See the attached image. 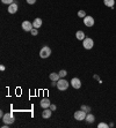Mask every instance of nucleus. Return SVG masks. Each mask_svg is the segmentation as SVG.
Here are the masks:
<instances>
[{
    "label": "nucleus",
    "mask_w": 116,
    "mask_h": 128,
    "mask_svg": "<svg viewBox=\"0 0 116 128\" xmlns=\"http://www.w3.org/2000/svg\"><path fill=\"white\" fill-rule=\"evenodd\" d=\"M68 86H70V83H68L66 80H64V78H59V81L57 82V88H58V90L59 91H64V90H66L68 88Z\"/></svg>",
    "instance_id": "2"
},
{
    "label": "nucleus",
    "mask_w": 116,
    "mask_h": 128,
    "mask_svg": "<svg viewBox=\"0 0 116 128\" xmlns=\"http://www.w3.org/2000/svg\"><path fill=\"white\" fill-rule=\"evenodd\" d=\"M98 127H99V128H108V127H109V125L104 124V122H100V124L98 125Z\"/></svg>",
    "instance_id": "20"
},
{
    "label": "nucleus",
    "mask_w": 116,
    "mask_h": 128,
    "mask_svg": "<svg viewBox=\"0 0 116 128\" xmlns=\"http://www.w3.org/2000/svg\"><path fill=\"white\" fill-rule=\"evenodd\" d=\"M86 116L87 113L85 112V111H83L80 108V111H77V112H74V119L78 120V121H83V120L86 119Z\"/></svg>",
    "instance_id": "5"
},
{
    "label": "nucleus",
    "mask_w": 116,
    "mask_h": 128,
    "mask_svg": "<svg viewBox=\"0 0 116 128\" xmlns=\"http://www.w3.org/2000/svg\"><path fill=\"white\" fill-rule=\"evenodd\" d=\"M50 108H51V110H52V111H56L57 106H56V105H55V104H51V105H50Z\"/></svg>",
    "instance_id": "23"
},
{
    "label": "nucleus",
    "mask_w": 116,
    "mask_h": 128,
    "mask_svg": "<svg viewBox=\"0 0 116 128\" xmlns=\"http://www.w3.org/2000/svg\"><path fill=\"white\" fill-rule=\"evenodd\" d=\"M30 32H31V35H33V36H36L37 34H38V31H37V29H36V28H34V29L31 30Z\"/></svg>",
    "instance_id": "22"
},
{
    "label": "nucleus",
    "mask_w": 116,
    "mask_h": 128,
    "mask_svg": "<svg viewBox=\"0 0 116 128\" xmlns=\"http://www.w3.org/2000/svg\"><path fill=\"white\" fill-rule=\"evenodd\" d=\"M81 110L85 111L86 113H89V112H91V107H89L88 105H81Z\"/></svg>",
    "instance_id": "17"
},
{
    "label": "nucleus",
    "mask_w": 116,
    "mask_h": 128,
    "mask_svg": "<svg viewBox=\"0 0 116 128\" xmlns=\"http://www.w3.org/2000/svg\"><path fill=\"white\" fill-rule=\"evenodd\" d=\"M51 114H52V110H51L50 107H48V108H44V111L42 112V116L44 118V119H49L51 116Z\"/></svg>",
    "instance_id": "11"
},
{
    "label": "nucleus",
    "mask_w": 116,
    "mask_h": 128,
    "mask_svg": "<svg viewBox=\"0 0 116 128\" xmlns=\"http://www.w3.org/2000/svg\"><path fill=\"white\" fill-rule=\"evenodd\" d=\"M27 2L29 4V5H34V4L36 2V0H27Z\"/></svg>",
    "instance_id": "24"
},
{
    "label": "nucleus",
    "mask_w": 116,
    "mask_h": 128,
    "mask_svg": "<svg viewBox=\"0 0 116 128\" xmlns=\"http://www.w3.org/2000/svg\"><path fill=\"white\" fill-rule=\"evenodd\" d=\"M78 16H79V18H85V16H86V13H85V10H79V12H78Z\"/></svg>",
    "instance_id": "18"
},
{
    "label": "nucleus",
    "mask_w": 116,
    "mask_h": 128,
    "mask_svg": "<svg viewBox=\"0 0 116 128\" xmlns=\"http://www.w3.org/2000/svg\"><path fill=\"white\" fill-rule=\"evenodd\" d=\"M103 4L109 8H114V5H115V0H103Z\"/></svg>",
    "instance_id": "15"
},
{
    "label": "nucleus",
    "mask_w": 116,
    "mask_h": 128,
    "mask_svg": "<svg viewBox=\"0 0 116 128\" xmlns=\"http://www.w3.org/2000/svg\"><path fill=\"white\" fill-rule=\"evenodd\" d=\"M18 12V4L16 2H13L11 5H8V13L9 14H15Z\"/></svg>",
    "instance_id": "9"
},
{
    "label": "nucleus",
    "mask_w": 116,
    "mask_h": 128,
    "mask_svg": "<svg viewBox=\"0 0 116 128\" xmlns=\"http://www.w3.org/2000/svg\"><path fill=\"white\" fill-rule=\"evenodd\" d=\"M33 26H34V28H40L42 26V18H35L34 20V22H33Z\"/></svg>",
    "instance_id": "14"
},
{
    "label": "nucleus",
    "mask_w": 116,
    "mask_h": 128,
    "mask_svg": "<svg viewBox=\"0 0 116 128\" xmlns=\"http://www.w3.org/2000/svg\"><path fill=\"white\" fill-rule=\"evenodd\" d=\"M3 119V121L5 122V124H7V125H12L13 122H14V116H13V113L11 112V113H6L4 114V116L1 118Z\"/></svg>",
    "instance_id": "4"
},
{
    "label": "nucleus",
    "mask_w": 116,
    "mask_h": 128,
    "mask_svg": "<svg viewBox=\"0 0 116 128\" xmlns=\"http://www.w3.org/2000/svg\"><path fill=\"white\" fill-rule=\"evenodd\" d=\"M84 24L88 28L93 27V26H94V18H93L92 16H87L86 15V16L84 18Z\"/></svg>",
    "instance_id": "7"
},
{
    "label": "nucleus",
    "mask_w": 116,
    "mask_h": 128,
    "mask_svg": "<svg viewBox=\"0 0 116 128\" xmlns=\"http://www.w3.org/2000/svg\"><path fill=\"white\" fill-rule=\"evenodd\" d=\"M1 2L5 4V5H11V4L14 2V0H1Z\"/></svg>",
    "instance_id": "21"
},
{
    "label": "nucleus",
    "mask_w": 116,
    "mask_h": 128,
    "mask_svg": "<svg viewBox=\"0 0 116 128\" xmlns=\"http://www.w3.org/2000/svg\"><path fill=\"white\" fill-rule=\"evenodd\" d=\"M75 37H77V39H79V40H84V39L86 38V36H85L84 31H81V30L77 31V34H75Z\"/></svg>",
    "instance_id": "13"
},
{
    "label": "nucleus",
    "mask_w": 116,
    "mask_h": 128,
    "mask_svg": "<svg viewBox=\"0 0 116 128\" xmlns=\"http://www.w3.org/2000/svg\"><path fill=\"white\" fill-rule=\"evenodd\" d=\"M86 120L87 122H89V124H93V122L95 121V116H93V114H91V113H87V116H86Z\"/></svg>",
    "instance_id": "16"
},
{
    "label": "nucleus",
    "mask_w": 116,
    "mask_h": 128,
    "mask_svg": "<svg viewBox=\"0 0 116 128\" xmlns=\"http://www.w3.org/2000/svg\"><path fill=\"white\" fill-rule=\"evenodd\" d=\"M83 46L86 50H92L93 46H94V40H93L91 37H86V38L83 40Z\"/></svg>",
    "instance_id": "3"
},
{
    "label": "nucleus",
    "mask_w": 116,
    "mask_h": 128,
    "mask_svg": "<svg viewBox=\"0 0 116 128\" xmlns=\"http://www.w3.org/2000/svg\"><path fill=\"white\" fill-rule=\"evenodd\" d=\"M40 105H41L42 108H48V107H50L51 103H50V99L48 98H43L41 100V103H40Z\"/></svg>",
    "instance_id": "10"
},
{
    "label": "nucleus",
    "mask_w": 116,
    "mask_h": 128,
    "mask_svg": "<svg viewBox=\"0 0 116 128\" xmlns=\"http://www.w3.org/2000/svg\"><path fill=\"white\" fill-rule=\"evenodd\" d=\"M59 75H60V78H65L66 75H67V72H66L65 69H62V70L59 72Z\"/></svg>",
    "instance_id": "19"
},
{
    "label": "nucleus",
    "mask_w": 116,
    "mask_h": 128,
    "mask_svg": "<svg viewBox=\"0 0 116 128\" xmlns=\"http://www.w3.org/2000/svg\"><path fill=\"white\" fill-rule=\"evenodd\" d=\"M22 29H23L24 31H27V32H30V31L34 29V26H33V23L29 21H23L22 22Z\"/></svg>",
    "instance_id": "6"
},
{
    "label": "nucleus",
    "mask_w": 116,
    "mask_h": 128,
    "mask_svg": "<svg viewBox=\"0 0 116 128\" xmlns=\"http://www.w3.org/2000/svg\"><path fill=\"white\" fill-rule=\"evenodd\" d=\"M0 70H1V72H4V70H5V66H4V65H1V66H0Z\"/></svg>",
    "instance_id": "25"
},
{
    "label": "nucleus",
    "mask_w": 116,
    "mask_h": 128,
    "mask_svg": "<svg viewBox=\"0 0 116 128\" xmlns=\"http://www.w3.org/2000/svg\"><path fill=\"white\" fill-rule=\"evenodd\" d=\"M51 56V48H49V46H43V48H41V51H40V57L42 58V59H47V58H49Z\"/></svg>",
    "instance_id": "1"
},
{
    "label": "nucleus",
    "mask_w": 116,
    "mask_h": 128,
    "mask_svg": "<svg viewBox=\"0 0 116 128\" xmlns=\"http://www.w3.org/2000/svg\"><path fill=\"white\" fill-rule=\"evenodd\" d=\"M49 78H50L51 82H52V81L58 82V81H59V78H60V75H59V73H51V74L49 75Z\"/></svg>",
    "instance_id": "12"
},
{
    "label": "nucleus",
    "mask_w": 116,
    "mask_h": 128,
    "mask_svg": "<svg viewBox=\"0 0 116 128\" xmlns=\"http://www.w3.org/2000/svg\"><path fill=\"white\" fill-rule=\"evenodd\" d=\"M71 86H72V88H74V89H80L81 88V81L78 78H73L71 80Z\"/></svg>",
    "instance_id": "8"
}]
</instances>
